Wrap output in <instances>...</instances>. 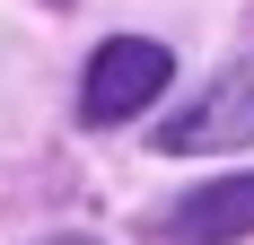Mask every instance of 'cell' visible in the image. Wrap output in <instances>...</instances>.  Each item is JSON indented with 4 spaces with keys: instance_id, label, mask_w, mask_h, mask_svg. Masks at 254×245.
I'll return each instance as SVG.
<instances>
[{
    "instance_id": "obj_3",
    "label": "cell",
    "mask_w": 254,
    "mask_h": 245,
    "mask_svg": "<svg viewBox=\"0 0 254 245\" xmlns=\"http://www.w3.org/2000/svg\"><path fill=\"white\" fill-rule=\"evenodd\" d=\"M167 237L176 245H237L254 237V175H228V184H202L167 210Z\"/></svg>"
},
{
    "instance_id": "obj_1",
    "label": "cell",
    "mask_w": 254,
    "mask_h": 245,
    "mask_svg": "<svg viewBox=\"0 0 254 245\" xmlns=\"http://www.w3.org/2000/svg\"><path fill=\"white\" fill-rule=\"evenodd\" d=\"M167 79H176V53L167 44L114 35V44H97V61L79 79V114L88 122H131V114H149V105L167 97Z\"/></svg>"
},
{
    "instance_id": "obj_4",
    "label": "cell",
    "mask_w": 254,
    "mask_h": 245,
    "mask_svg": "<svg viewBox=\"0 0 254 245\" xmlns=\"http://www.w3.org/2000/svg\"><path fill=\"white\" fill-rule=\"evenodd\" d=\"M44 245H97V237H44Z\"/></svg>"
},
{
    "instance_id": "obj_2",
    "label": "cell",
    "mask_w": 254,
    "mask_h": 245,
    "mask_svg": "<svg viewBox=\"0 0 254 245\" xmlns=\"http://www.w3.org/2000/svg\"><path fill=\"white\" fill-rule=\"evenodd\" d=\"M246 140H254V53L210 79L202 97H193V114L158 122V149L167 158H210V149H246Z\"/></svg>"
}]
</instances>
